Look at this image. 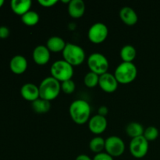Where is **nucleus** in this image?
I'll return each mask as SVG.
<instances>
[{
    "label": "nucleus",
    "instance_id": "16",
    "mask_svg": "<svg viewBox=\"0 0 160 160\" xmlns=\"http://www.w3.org/2000/svg\"><path fill=\"white\" fill-rule=\"evenodd\" d=\"M85 12V4L83 0H70L68 4V12L73 18H80Z\"/></svg>",
    "mask_w": 160,
    "mask_h": 160
},
{
    "label": "nucleus",
    "instance_id": "14",
    "mask_svg": "<svg viewBox=\"0 0 160 160\" xmlns=\"http://www.w3.org/2000/svg\"><path fill=\"white\" fill-rule=\"evenodd\" d=\"M9 67L12 73L16 74H21L28 69V61L23 56L17 55L11 59Z\"/></svg>",
    "mask_w": 160,
    "mask_h": 160
},
{
    "label": "nucleus",
    "instance_id": "13",
    "mask_svg": "<svg viewBox=\"0 0 160 160\" xmlns=\"http://www.w3.org/2000/svg\"><path fill=\"white\" fill-rule=\"evenodd\" d=\"M20 94L25 100L31 102L40 98L38 86L32 83H27L23 84L20 89Z\"/></svg>",
    "mask_w": 160,
    "mask_h": 160
},
{
    "label": "nucleus",
    "instance_id": "20",
    "mask_svg": "<svg viewBox=\"0 0 160 160\" xmlns=\"http://www.w3.org/2000/svg\"><path fill=\"white\" fill-rule=\"evenodd\" d=\"M137 56V51L135 48L131 45H126L123 46L120 50V57L123 62H132Z\"/></svg>",
    "mask_w": 160,
    "mask_h": 160
},
{
    "label": "nucleus",
    "instance_id": "10",
    "mask_svg": "<svg viewBox=\"0 0 160 160\" xmlns=\"http://www.w3.org/2000/svg\"><path fill=\"white\" fill-rule=\"evenodd\" d=\"M118 81L114 74L110 73H106L99 76L98 85L100 88L108 93L114 92L118 88Z\"/></svg>",
    "mask_w": 160,
    "mask_h": 160
},
{
    "label": "nucleus",
    "instance_id": "2",
    "mask_svg": "<svg viewBox=\"0 0 160 160\" xmlns=\"http://www.w3.org/2000/svg\"><path fill=\"white\" fill-rule=\"evenodd\" d=\"M40 98L52 101L58 97L61 91V83L52 76L47 77L41 81L38 86Z\"/></svg>",
    "mask_w": 160,
    "mask_h": 160
},
{
    "label": "nucleus",
    "instance_id": "5",
    "mask_svg": "<svg viewBox=\"0 0 160 160\" xmlns=\"http://www.w3.org/2000/svg\"><path fill=\"white\" fill-rule=\"evenodd\" d=\"M50 72L52 77L61 83L72 79L73 75V67L64 59H59L55 61L52 64Z\"/></svg>",
    "mask_w": 160,
    "mask_h": 160
},
{
    "label": "nucleus",
    "instance_id": "4",
    "mask_svg": "<svg viewBox=\"0 0 160 160\" xmlns=\"http://www.w3.org/2000/svg\"><path fill=\"white\" fill-rule=\"evenodd\" d=\"M62 52L64 60L73 67L81 65L85 59L84 50L76 44L67 43Z\"/></svg>",
    "mask_w": 160,
    "mask_h": 160
},
{
    "label": "nucleus",
    "instance_id": "7",
    "mask_svg": "<svg viewBox=\"0 0 160 160\" xmlns=\"http://www.w3.org/2000/svg\"><path fill=\"white\" fill-rule=\"evenodd\" d=\"M105 150L112 157H119L125 151L124 142L118 136H109L106 139Z\"/></svg>",
    "mask_w": 160,
    "mask_h": 160
},
{
    "label": "nucleus",
    "instance_id": "19",
    "mask_svg": "<svg viewBox=\"0 0 160 160\" xmlns=\"http://www.w3.org/2000/svg\"><path fill=\"white\" fill-rule=\"evenodd\" d=\"M144 131H145V129H144L143 126L138 122H131V123H128L126 127L127 134L131 138L142 136Z\"/></svg>",
    "mask_w": 160,
    "mask_h": 160
},
{
    "label": "nucleus",
    "instance_id": "28",
    "mask_svg": "<svg viewBox=\"0 0 160 160\" xmlns=\"http://www.w3.org/2000/svg\"><path fill=\"white\" fill-rule=\"evenodd\" d=\"M58 2L57 0H39L38 3L44 7H52Z\"/></svg>",
    "mask_w": 160,
    "mask_h": 160
},
{
    "label": "nucleus",
    "instance_id": "12",
    "mask_svg": "<svg viewBox=\"0 0 160 160\" xmlns=\"http://www.w3.org/2000/svg\"><path fill=\"white\" fill-rule=\"evenodd\" d=\"M50 52L46 45H38L33 50V59L38 65H45L50 60Z\"/></svg>",
    "mask_w": 160,
    "mask_h": 160
},
{
    "label": "nucleus",
    "instance_id": "3",
    "mask_svg": "<svg viewBox=\"0 0 160 160\" xmlns=\"http://www.w3.org/2000/svg\"><path fill=\"white\" fill-rule=\"evenodd\" d=\"M113 74L118 83L128 84L133 82L137 78L138 68L133 62H122L117 66Z\"/></svg>",
    "mask_w": 160,
    "mask_h": 160
},
{
    "label": "nucleus",
    "instance_id": "22",
    "mask_svg": "<svg viewBox=\"0 0 160 160\" xmlns=\"http://www.w3.org/2000/svg\"><path fill=\"white\" fill-rule=\"evenodd\" d=\"M105 144H106V140L102 137L97 136L90 141L89 148L91 151L95 152V154H98V153L102 152L103 150L105 149Z\"/></svg>",
    "mask_w": 160,
    "mask_h": 160
},
{
    "label": "nucleus",
    "instance_id": "1",
    "mask_svg": "<svg viewBox=\"0 0 160 160\" xmlns=\"http://www.w3.org/2000/svg\"><path fill=\"white\" fill-rule=\"evenodd\" d=\"M69 112L72 120L78 124H84L91 118V106L85 100L77 99L73 101L70 104Z\"/></svg>",
    "mask_w": 160,
    "mask_h": 160
},
{
    "label": "nucleus",
    "instance_id": "26",
    "mask_svg": "<svg viewBox=\"0 0 160 160\" xmlns=\"http://www.w3.org/2000/svg\"><path fill=\"white\" fill-rule=\"evenodd\" d=\"M76 88V84L72 79L61 82V90L67 95H70L73 93Z\"/></svg>",
    "mask_w": 160,
    "mask_h": 160
},
{
    "label": "nucleus",
    "instance_id": "11",
    "mask_svg": "<svg viewBox=\"0 0 160 160\" xmlns=\"http://www.w3.org/2000/svg\"><path fill=\"white\" fill-rule=\"evenodd\" d=\"M107 120L105 117L98 114L91 117L88 120V128L92 133L95 134H101L107 128Z\"/></svg>",
    "mask_w": 160,
    "mask_h": 160
},
{
    "label": "nucleus",
    "instance_id": "9",
    "mask_svg": "<svg viewBox=\"0 0 160 160\" xmlns=\"http://www.w3.org/2000/svg\"><path fill=\"white\" fill-rule=\"evenodd\" d=\"M109 34V30L105 23L98 22L90 27L88 31L89 40L95 44H100L104 42Z\"/></svg>",
    "mask_w": 160,
    "mask_h": 160
},
{
    "label": "nucleus",
    "instance_id": "29",
    "mask_svg": "<svg viewBox=\"0 0 160 160\" xmlns=\"http://www.w3.org/2000/svg\"><path fill=\"white\" fill-rule=\"evenodd\" d=\"M9 35V29L6 26L0 27V38L1 39H6Z\"/></svg>",
    "mask_w": 160,
    "mask_h": 160
},
{
    "label": "nucleus",
    "instance_id": "33",
    "mask_svg": "<svg viewBox=\"0 0 160 160\" xmlns=\"http://www.w3.org/2000/svg\"><path fill=\"white\" fill-rule=\"evenodd\" d=\"M0 40H1V38H0Z\"/></svg>",
    "mask_w": 160,
    "mask_h": 160
},
{
    "label": "nucleus",
    "instance_id": "15",
    "mask_svg": "<svg viewBox=\"0 0 160 160\" xmlns=\"http://www.w3.org/2000/svg\"><path fill=\"white\" fill-rule=\"evenodd\" d=\"M120 17L122 21L128 26H133L138 20L137 12L129 6H124L120 9Z\"/></svg>",
    "mask_w": 160,
    "mask_h": 160
},
{
    "label": "nucleus",
    "instance_id": "18",
    "mask_svg": "<svg viewBox=\"0 0 160 160\" xmlns=\"http://www.w3.org/2000/svg\"><path fill=\"white\" fill-rule=\"evenodd\" d=\"M67 43L62 38L59 36H52L49 38L46 42V47L50 52H60L63 51Z\"/></svg>",
    "mask_w": 160,
    "mask_h": 160
},
{
    "label": "nucleus",
    "instance_id": "30",
    "mask_svg": "<svg viewBox=\"0 0 160 160\" xmlns=\"http://www.w3.org/2000/svg\"><path fill=\"white\" fill-rule=\"evenodd\" d=\"M108 112H109V109H108L107 106H102L98 108V114L100 116H102V117H106V116L107 115Z\"/></svg>",
    "mask_w": 160,
    "mask_h": 160
},
{
    "label": "nucleus",
    "instance_id": "17",
    "mask_svg": "<svg viewBox=\"0 0 160 160\" xmlns=\"http://www.w3.org/2000/svg\"><path fill=\"white\" fill-rule=\"evenodd\" d=\"M31 5L32 2L31 0H12L10 2L12 12L21 17L31 10Z\"/></svg>",
    "mask_w": 160,
    "mask_h": 160
},
{
    "label": "nucleus",
    "instance_id": "31",
    "mask_svg": "<svg viewBox=\"0 0 160 160\" xmlns=\"http://www.w3.org/2000/svg\"><path fill=\"white\" fill-rule=\"evenodd\" d=\"M75 160H93L92 159H91L88 155L85 154H81L79 156H77L76 159Z\"/></svg>",
    "mask_w": 160,
    "mask_h": 160
},
{
    "label": "nucleus",
    "instance_id": "27",
    "mask_svg": "<svg viewBox=\"0 0 160 160\" xmlns=\"http://www.w3.org/2000/svg\"><path fill=\"white\" fill-rule=\"evenodd\" d=\"M93 160H113V157H112L107 152H102L95 154Z\"/></svg>",
    "mask_w": 160,
    "mask_h": 160
},
{
    "label": "nucleus",
    "instance_id": "24",
    "mask_svg": "<svg viewBox=\"0 0 160 160\" xmlns=\"http://www.w3.org/2000/svg\"><path fill=\"white\" fill-rule=\"evenodd\" d=\"M98 81H99V75L92 71L86 73L84 78V84L90 88L98 85Z\"/></svg>",
    "mask_w": 160,
    "mask_h": 160
},
{
    "label": "nucleus",
    "instance_id": "6",
    "mask_svg": "<svg viewBox=\"0 0 160 160\" xmlns=\"http://www.w3.org/2000/svg\"><path fill=\"white\" fill-rule=\"evenodd\" d=\"M88 66L90 69V71L100 76L107 73L109 69V61L102 53L94 52L88 58Z\"/></svg>",
    "mask_w": 160,
    "mask_h": 160
},
{
    "label": "nucleus",
    "instance_id": "25",
    "mask_svg": "<svg viewBox=\"0 0 160 160\" xmlns=\"http://www.w3.org/2000/svg\"><path fill=\"white\" fill-rule=\"evenodd\" d=\"M159 130L157 128L154 126H149L145 129L143 136L148 142H152L156 140L159 137Z\"/></svg>",
    "mask_w": 160,
    "mask_h": 160
},
{
    "label": "nucleus",
    "instance_id": "32",
    "mask_svg": "<svg viewBox=\"0 0 160 160\" xmlns=\"http://www.w3.org/2000/svg\"><path fill=\"white\" fill-rule=\"evenodd\" d=\"M3 4H4V1L3 0H0V8L3 6Z\"/></svg>",
    "mask_w": 160,
    "mask_h": 160
},
{
    "label": "nucleus",
    "instance_id": "21",
    "mask_svg": "<svg viewBox=\"0 0 160 160\" xmlns=\"http://www.w3.org/2000/svg\"><path fill=\"white\" fill-rule=\"evenodd\" d=\"M32 106V109L36 113L38 114H44L46 113L49 111L50 108H51V104H50L49 101L43 99V98H38L37 100L34 101L31 104Z\"/></svg>",
    "mask_w": 160,
    "mask_h": 160
},
{
    "label": "nucleus",
    "instance_id": "23",
    "mask_svg": "<svg viewBox=\"0 0 160 160\" xmlns=\"http://www.w3.org/2000/svg\"><path fill=\"white\" fill-rule=\"evenodd\" d=\"M39 17L38 13L36 11L34 10H30L28 12L23 15L21 17V20L25 25L27 26H34L37 24L39 21Z\"/></svg>",
    "mask_w": 160,
    "mask_h": 160
},
{
    "label": "nucleus",
    "instance_id": "8",
    "mask_svg": "<svg viewBox=\"0 0 160 160\" xmlns=\"http://www.w3.org/2000/svg\"><path fill=\"white\" fill-rule=\"evenodd\" d=\"M148 142L143 135L132 138L130 142V152L136 159H142L145 157L148 153Z\"/></svg>",
    "mask_w": 160,
    "mask_h": 160
}]
</instances>
